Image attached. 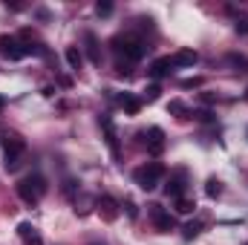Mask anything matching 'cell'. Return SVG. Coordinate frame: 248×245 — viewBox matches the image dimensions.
I'll return each mask as SVG.
<instances>
[{"label":"cell","instance_id":"cell-16","mask_svg":"<svg viewBox=\"0 0 248 245\" xmlns=\"http://www.w3.org/2000/svg\"><path fill=\"white\" fill-rule=\"evenodd\" d=\"M66 63H69L72 69H81L84 55H81V49H78V46H69V49H66Z\"/></svg>","mask_w":248,"mask_h":245},{"label":"cell","instance_id":"cell-22","mask_svg":"<svg viewBox=\"0 0 248 245\" xmlns=\"http://www.w3.org/2000/svg\"><path fill=\"white\" fill-rule=\"evenodd\" d=\"M168 113H176V116H182V113H187V107L182 104V101H170V104H168Z\"/></svg>","mask_w":248,"mask_h":245},{"label":"cell","instance_id":"cell-8","mask_svg":"<svg viewBox=\"0 0 248 245\" xmlns=\"http://www.w3.org/2000/svg\"><path fill=\"white\" fill-rule=\"evenodd\" d=\"M98 122H101V127H104V136H107V147H110L113 159H122V147H119V136H116V127H113V122H110L107 116H101Z\"/></svg>","mask_w":248,"mask_h":245},{"label":"cell","instance_id":"cell-19","mask_svg":"<svg viewBox=\"0 0 248 245\" xmlns=\"http://www.w3.org/2000/svg\"><path fill=\"white\" fill-rule=\"evenodd\" d=\"M95 15H98V17H107V15H113V3H110V0H104V3H95Z\"/></svg>","mask_w":248,"mask_h":245},{"label":"cell","instance_id":"cell-3","mask_svg":"<svg viewBox=\"0 0 248 245\" xmlns=\"http://www.w3.org/2000/svg\"><path fill=\"white\" fill-rule=\"evenodd\" d=\"M113 49L124 55V61L127 63H136L144 58V52H147V46H144V41H139V38H133V35H119L116 41H113Z\"/></svg>","mask_w":248,"mask_h":245},{"label":"cell","instance_id":"cell-2","mask_svg":"<svg viewBox=\"0 0 248 245\" xmlns=\"http://www.w3.org/2000/svg\"><path fill=\"white\" fill-rule=\"evenodd\" d=\"M44 193H46V179H44L41 173H32V176H26V179H20V182H17V196H20L26 205L41 202V199H44Z\"/></svg>","mask_w":248,"mask_h":245},{"label":"cell","instance_id":"cell-11","mask_svg":"<svg viewBox=\"0 0 248 245\" xmlns=\"http://www.w3.org/2000/svg\"><path fill=\"white\" fill-rule=\"evenodd\" d=\"M98 214H101L107 222H113V219L119 216V205H116V199H113V196H101V199H98Z\"/></svg>","mask_w":248,"mask_h":245},{"label":"cell","instance_id":"cell-7","mask_svg":"<svg viewBox=\"0 0 248 245\" xmlns=\"http://www.w3.org/2000/svg\"><path fill=\"white\" fill-rule=\"evenodd\" d=\"M0 144H3V153L6 156H23V150H26V141L17 133H3Z\"/></svg>","mask_w":248,"mask_h":245},{"label":"cell","instance_id":"cell-13","mask_svg":"<svg viewBox=\"0 0 248 245\" xmlns=\"http://www.w3.org/2000/svg\"><path fill=\"white\" fill-rule=\"evenodd\" d=\"M196 61H199V55H196L193 49H182V52H176V55L170 58L173 66H193Z\"/></svg>","mask_w":248,"mask_h":245},{"label":"cell","instance_id":"cell-29","mask_svg":"<svg viewBox=\"0 0 248 245\" xmlns=\"http://www.w3.org/2000/svg\"><path fill=\"white\" fill-rule=\"evenodd\" d=\"M246 136H248V130H246Z\"/></svg>","mask_w":248,"mask_h":245},{"label":"cell","instance_id":"cell-9","mask_svg":"<svg viewBox=\"0 0 248 245\" xmlns=\"http://www.w3.org/2000/svg\"><path fill=\"white\" fill-rule=\"evenodd\" d=\"M144 144H147V150H150L153 156H159V153L165 150V133H162L159 127H150V130L144 133Z\"/></svg>","mask_w":248,"mask_h":245},{"label":"cell","instance_id":"cell-1","mask_svg":"<svg viewBox=\"0 0 248 245\" xmlns=\"http://www.w3.org/2000/svg\"><path fill=\"white\" fill-rule=\"evenodd\" d=\"M162 179H165V165H159V162H147V165L133 170V182L141 190H156Z\"/></svg>","mask_w":248,"mask_h":245},{"label":"cell","instance_id":"cell-25","mask_svg":"<svg viewBox=\"0 0 248 245\" xmlns=\"http://www.w3.org/2000/svg\"><path fill=\"white\" fill-rule=\"evenodd\" d=\"M228 61L237 63V66H246V69H248V58H243V55H228Z\"/></svg>","mask_w":248,"mask_h":245},{"label":"cell","instance_id":"cell-23","mask_svg":"<svg viewBox=\"0 0 248 245\" xmlns=\"http://www.w3.org/2000/svg\"><path fill=\"white\" fill-rule=\"evenodd\" d=\"M144 92H147V101H156V98H159V92H162V90H159V87H156V84H153V87H147V90H144Z\"/></svg>","mask_w":248,"mask_h":245},{"label":"cell","instance_id":"cell-10","mask_svg":"<svg viewBox=\"0 0 248 245\" xmlns=\"http://www.w3.org/2000/svg\"><path fill=\"white\" fill-rule=\"evenodd\" d=\"M17 234H20L23 245H44L41 234H38V228H35V225H29V222H20V225H17Z\"/></svg>","mask_w":248,"mask_h":245},{"label":"cell","instance_id":"cell-17","mask_svg":"<svg viewBox=\"0 0 248 245\" xmlns=\"http://www.w3.org/2000/svg\"><path fill=\"white\" fill-rule=\"evenodd\" d=\"M205 193H208V196H211V199H217V196H219V193H222V182H219V179H217V176H211V179H208V182H205Z\"/></svg>","mask_w":248,"mask_h":245},{"label":"cell","instance_id":"cell-26","mask_svg":"<svg viewBox=\"0 0 248 245\" xmlns=\"http://www.w3.org/2000/svg\"><path fill=\"white\" fill-rule=\"evenodd\" d=\"M199 84H202V78H185L182 81V87H199Z\"/></svg>","mask_w":248,"mask_h":245},{"label":"cell","instance_id":"cell-14","mask_svg":"<svg viewBox=\"0 0 248 245\" xmlns=\"http://www.w3.org/2000/svg\"><path fill=\"white\" fill-rule=\"evenodd\" d=\"M170 69H173L170 58H156V61L150 63V75H153V78H162V75H168Z\"/></svg>","mask_w":248,"mask_h":245},{"label":"cell","instance_id":"cell-4","mask_svg":"<svg viewBox=\"0 0 248 245\" xmlns=\"http://www.w3.org/2000/svg\"><path fill=\"white\" fill-rule=\"evenodd\" d=\"M0 55L6 61H20V58H26V44H20L12 35H0Z\"/></svg>","mask_w":248,"mask_h":245},{"label":"cell","instance_id":"cell-6","mask_svg":"<svg viewBox=\"0 0 248 245\" xmlns=\"http://www.w3.org/2000/svg\"><path fill=\"white\" fill-rule=\"evenodd\" d=\"M185 187H187V170H176L165 184V193L170 199H179V196H185Z\"/></svg>","mask_w":248,"mask_h":245},{"label":"cell","instance_id":"cell-12","mask_svg":"<svg viewBox=\"0 0 248 245\" xmlns=\"http://www.w3.org/2000/svg\"><path fill=\"white\" fill-rule=\"evenodd\" d=\"M84 44H87V55H90V63H101V52H98V41H95V35L93 32H87L84 35Z\"/></svg>","mask_w":248,"mask_h":245},{"label":"cell","instance_id":"cell-24","mask_svg":"<svg viewBox=\"0 0 248 245\" xmlns=\"http://www.w3.org/2000/svg\"><path fill=\"white\" fill-rule=\"evenodd\" d=\"M237 32L240 35H248V17H237Z\"/></svg>","mask_w":248,"mask_h":245},{"label":"cell","instance_id":"cell-15","mask_svg":"<svg viewBox=\"0 0 248 245\" xmlns=\"http://www.w3.org/2000/svg\"><path fill=\"white\" fill-rule=\"evenodd\" d=\"M119 104H122V107L127 110V113H130V116H136V113L141 110V101H139L136 95H122V98H119Z\"/></svg>","mask_w":248,"mask_h":245},{"label":"cell","instance_id":"cell-21","mask_svg":"<svg viewBox=\"0 0 248 245\" xmlns=\"http://www.w3.org/2000/svg\"><path fill=\"white\" fill-rule=\"evenodd\" d=\"M182 231H185V240H193V237H196V234L202 231V225H199V222H187Z\"/></svg>","mask_w":248,"mask_h":245},{"label":"cell","instance_id":"cell-27","mask_svg":"<svg viewBox=\"0 0 248 245\" xmlns=\"http://www.w3.org/2000/svg\"><path fill=\"white\" fill-rule=\"evenodd\" d=\"M127 216L136 219V205H133V202H127Z\"/></svg>","mask_w":248,"mask_h":245},{"label":"cell","instance_id":"cell-20","mask_svg":"<svg viewBox=\"0 0 248 245\" xmlns=\"http://www.w3.org/2000/svg\"><path fill=\"white\" fill-rule=\"evenodd\" d=\"M3 168H6L9 173H15V170L20 168V156H6V159H3Z\"/></svg>","mask_w":248,"mask_h":245},{"label":"cell","instance_id":"cell-18","mask_svg":"<svg viewBox=\"0 0 248 245\" xmlns=\"http://www.w3.org/2000/svg\"><path fill=\"white\" fill-rule=\"evenodd\" d=\"M193 208H196L193 199H187V196H179V199H176V211H179V214H193Z\"/></svg>","mask_w":248,"mask_h":245},{"label":"cell","instance_id":"cell-30","mask_svg":"<svg viewBox=\"0 0 248 245\" xmlns=\"http://www.w3.org/2000/svg\"><path fill=\"white\" fill-rule=\"evenodd\" d=\"M246 245H248V243H246Z\"/></svg>","mask_w":248,"mask_h":245},{"label":"cell","instance_id":"cell-5","mask_svg":"<svg viewBox=\"0 0 248 245\" xmlns=\"http://www.w3.org/2000/svg\"><path fill=\"white\" fill-rule=\"evenodd\" d=\"M150 219H153V225H156V231H162V234H168V231H173V216L162 208V205H150Z\"/></svg>","mask_w":248,"mask_h":245},{"label":"cell","instance_id":"cell-28","mask_svg":"<svg viewBox=\"0 0 248 245\" xmlns=\"http://www.w3.org/2000/svg\"><path fill=\"white\" fill-rule=\"evenodd\" d=\"M3 107H6V98H3V95H0V110H3Z\"/></svg>","mask_w":248,"mask_h":245}]
</instances>
